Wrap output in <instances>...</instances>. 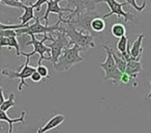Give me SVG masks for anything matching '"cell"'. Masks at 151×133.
Here are the masks:
<instances>
[{"mask_svg": "<svg viewBox=\"0 0 151 133\" xmlns=\"http://www.w3.org/2000/svg\"><path fill=\"white\" fill-rule=\"evenodd\" d=\"M90 26L93 32H101L103 30H105V28H106L105 19H103V18H101L99 16V17L94 18V19L91 21Z\"/></svg>", "mask_w": 151, "mask_h": 133, "instance_id": "cell-17", "label": "cell"}, {"mask_svg": "<svg viewBox=\"0 0 151 133\" xmlns=\"http://www.w3.org/2000/svg\"><path fill=\"white\" fill-rule=\"evenodd\" d=\"M23 26L21 24H3L0 22V30L2 29H18V28H22Z\"/></svg>", "mask_w": 151, "mask_h": 133, "instance_id": "cell-25", "label": "cell"}, {"mask_svg": "<svg viewBox=\"0 0 151 133\" xmlns=\"http://www.w3.org/2000/svg\"><path fill=\"white\" fill-rule=\"evenodd\" d=\"M30 42L26 43L25 46H30L32 45L33 46V51H31L30 53H25V52H21L22 56L25 57H31L32 55L36 54L37 53L40 55V59L37 61V65H40L42 60H48L49 57V61L51 60V50L47 45H45L46 41H52L53 36H48V34H44V38L42 40H36L35 36L34 34H30Z\"/></svg>", "mask_w": 151, "mask_h": 133, "instance_id": "cell-3", "label": "cell"}, {"mask_svg": "<svg viewBox=\"0 0 151 133\" xmlns=\"http://www.w3.org/2000/svg\"><path fill=\"white\" fill-rule=\"evenodd\" d=\"M24 9V13L23 15L20 17V20H21V25L23 26V27H25V26L28 25V23H29L31 20H33L34 18V9L33 7H32L31 4H25L23 7Z\"/></svg>", "mask_w": 151, "mask_h": 133, "instance_id": "cell-16", "label": "cell"}, {"mask_svg": "<svg viewBox=\"0 0 151 133\" xmlns=\"http://www.w3.org/2000/svg\"><path fill=\"white\" fill-rule=\"evenodd\" d=\"M3 47L7 48H15L16 49V55L20 56L21 55V50H20V45L17 40V36H2L0 38V49Z\"/></svg>", "mask_w": 151, "mask_h": 133, "instance_id": "cell-13", "label": "cell"}, {"mask_svg": "<svg viewBox=\"0 0 151 133\" xmlns=\"http://www.w3.org/2000/svg\"><path fill=\"white\" fill-rule=\"evenodd\" d=\"M65 121V116L61 113L58 114H54L48 122L46 123V125H44L42 127H40L37 130V133H45L48 132L50 130H53V129L57 128L59 125H61L63 122Z\"/></svg>", "mask_w": 151, "mask_h": 133, "instance_id": "cell-11", "label": "cell"}, {"mask_svg": "<svg viewBox=\"0 0 151 133\" xmlns=\"http://www.w3.org/2000/svg\"><path fill=\"white\" fill-rule=\"evenodd\" d=\"M101 2H106L109 5V9H110V13L106 14L104 17H101L103 19H107V18L111 17L113 15H117L118 17L123 18L125 22H130L134 20V17L132 14L126 13V12L123 11L124 5H127V3L125 1L124 2H118L117 0H95V3H101Z\"/></svg>", "mask_w": 151, "mask_h": 133, "instance_id": "cell-8", "label": "cell"}, {"mask_svg": "<svg viewBox=\"0 0 151 133\" xmlns=\"http://www.w3.org/2000/svg\"><path fill=\"white\" fill-rule=\"evenodd\" d=\"M125 2L127 3L128 5L134 7L139 13L144 11L145 7H147V0H125Z\"/></svg>", "mask_w": 151, "mask_h": 133, "instance_id": "cell-19", "label": "cell"}, {"mask_svg": "<svg viewBox=\"0 0 151 133\" xmlns=\"http://www.w3.org/2000/svg\"><path fill=\"white\" fill-rule=\"evenodd\" d=\"M60 1H62V0H48L47 1V9L44 17H42L46 25H49V15L50 14H56V15H58L59 19H62L64 13L71 14L73 12V9H71V7H61L59 5Z\"/></svg>", "mask_w": 151, "mask_h": 133, "instance_id": "cell-9", "label": "cell"}, {"mask_svg": "<svg viewBox=\"0 0 151 133\" xmlns=\"http://www.w3.org/2000/svg\"><path fill=\"white\" fill-rule=\"evenodd\" d=\"M104 49L106 50L107 53V57L106 60L104 63H101V68L105 71V80H110L112 83H118L120 82V77H121L122 72L119 71V69L117 68L115 61H114L113 55H112V49L110 47L104 45Z\"/></svg>", "mask_w": 151, "mask_h": 133, "instance_id": "cell-4", "label": "cell"}, {"mask_svg": "<svg viewBox=\"0 0 151 133\" xmlns=\"http://www.w3.org/2000/svg\"><path fill=\"white\" fill-rule=\"evenodd\" d=\"M81 52H82V50L77 45H73L70 47L64 48L60 56L58 57L57 63H53V69L56 70L57 72L68 71L71 67L84 60V57L80 54Z\"/></svg>", "mask_w": 151, "mask_h": 133, "instance_id": "cell-2", "label": "cell"}, {"mask_svg": "<svg viewBox=\"0 0 151 133\" xmlns=\"http://www.w3.org/2000/svg\"><path fill=\"white\" fill-rule=\"evenodd\" d=\"M120 82L122 83V84H127V83H132V86L134 87H137L138 86V82H137V80L134 78H132V76H129V75L127 74V73L123 72L121 74V77H120Z\"/></svg>", "mask_w": 151, "mask_h": 133, "instance_id": "cell-23", "label": "cell"}, {"mask_svg": "<svg viewBox=\"0 0 151 133\" xmlns=\"http://www.w3.org/2000/svg\"><path fill=\"white\" fill-rule=\"evenodd\" d=\"M150 85H151V80H150ZM147 98H148V99H150V100H151V89H150V91H149L148 95H147Z\"/></svg>", "mask_w": 151, "mask_h": 133, "instance_id": "cell-29", "label": "cell"}, {"mask_svg": "<svg viewBox=\"0 0 151 133\" xmlns=\"http://www.w3.org/2000/svg\"><path fill=\"white\" fill-rule=\"evenodd\" d=\"M60 28L59 30L66 33L67 38L69 40V47L73 45H77L81 48L82 52H85L88 49L94 47V39L93 34L85 32L84 30H78L73 23H62L60 22Z\"/></svg>", "mask_w": 151, "mask_h": 133, "instance_id": "cell-1", "label": "cell"}, {"mask_svg": "<svg viewBox=\"0 0 151 133\" xmlns=\"http://www.w3.org/2000/svg\"><path fill=\"white\" fill-rule=\"evenodd\" d=\"M0 3L5 7H15V9H22L24 7V3L20 2L19 0H0Z\"/></svg>", "mask_w": 151, "mask_h": 133, "instance_id": "cell-22", "label": "cell"}, {"mask_svg": "<svg viewBox=\"0 0 151 133\" xmlns=\"http://www.w3.org/2000/svg\"><path fill=\"white\" fill-rule=\"evenodd\" d=\"M35 69H36V72L40 73V75L42 77V78H46V79H48V80H51V77H50V75H49V70L46 65H42V63H40V65H37V67H36Z\"/></svg>", "mask_w": 151, "mask_h": 133, "instance_id": "cell-24", "label": "cell"}, {"mask_svg": "<svg viewBox=\"0 0 151 133\" xmlns=\"http://www.w3.org/2000/svg\"><path fill=\"white\" fill-rule=\"evenodd\" d=\"M19 1L22 3H24V4H27V2H28V0H19Z\"/></svg>", "mask_w": 151, "mask_h": 133, "instance_id": "cell-30", "label": "cell"}, {"mask_svg": "<svg viewBox=\"0 0 151 133\" xmlns=\"http://www.w3.org/2000/svg\"><path fill=\"white\" fill-rule=\"evenodd\" d=\"M47 1H48V0H36L35 2H34L33 4H31V5L33 7L34 11L40 12V7H42V5L45 4V3H47Z\"/></svg>", "mask_w": 151, "mask_h": 133, "instance_id": "cell-26", "label": "cell"}, {"mask_svg": "<svg viewBox=\"0 0 151 133\" xmlns=\"http://www.w3.org/2000/svg\"><path fill=\"white\" fill-rule=\"evenodd\" d=\"M15 106H16L15 95H14V94H11V95H9V97L7 98V99H5L4 101H3V103L1 104V106H0V109L4 110V111H7V110H9L11 108L15 107Z\"/></svg>", "mask_w": 151, "mask_h": 133, "instance_id": "cell-21", "label": "cell"}, {"mask_svg": "<svg viewBox=\"0 0 151 133\" xmlns=\"http://www.w3.org/2000/svg\"><path fill=\"white\" fill-rule=\"evenodd\" d=\"M29 61H30V57H26V61L24 65H21V70L19 72H15V71H9V70H4L1 71V74L2 76L6 77L9 79H20V83H19V86H18V91L22 92L24 86H28L27 83H26V79L30 78L31 74L36 70L34 67H31L29 65Z\"/></svg>", "mask_w": 151, "mask_h": 133, "instance_id": "cell-6", "label": "cell"}, {"mask_svg": "<svg viewBox=\"0 0 151 133\" xmlns=\"http://www.w3.org/2000/svg\"><path fill=\"white\" fill-rule=\"evenodd\" d=\"M111 33L113 34L115 38L119 39L120 36H124L126 33V29L122 23H115L112 25L111 27Z\"/></svg>", "mask_w": 151, "mask_h": 133, "instance_id": "cell-20", "label": "cell"}, {"mask_svg": "<svg viewBox=\"0 0 151 133\" xmlns=\"http://www.w3.org/2000/svg\"><path fill=\"white\" fill-rule=\"evenodd\" d=\"M112 55H113L114 61H115L117 68L119 69V71H121L122 73L125 71V67H126V60L124 59V57L120 54V52H114L113 49H112Z\"/></svg>", "mask_w": 151, "mask_h": 133, "instance_id": "cell-18", "label": "cell"}, {"mask_svg": "<svg viewBox=\"0 0 151 133\" xmlns=\"http://www.w3.org/2000/svg\"><path fill=\"white\" fill-rule=\"evenodd\" d=\"M53 33L56 34V38L53 39L51 44L47 45L51 50L50 63H52V65L57 63L58 57L60 56V54L62 53L63 49L66 48V47H69V40L65 32L60 31V30H56V31H54Z\"/></svg>", "mask_w": 151, "mask_h": 133, "instance_id": "cell-7", "label": "cell"}, {"mask_svg": "<svg viewBox=\"0 0 151 133\" xmlns=\"http://www.w3.org/2000/svg\"><path fill=\"white\" fill-rule=\"evenodd\" d=\"M69 3V7L73 9V14L86 11H95V0H62Z\"/></svg>", "mask_w": 151, "mask_h": 133, "instance_id": "cell-10", "label": "cell"}, {"mask_svg": "<svg viewBox=\"0 0 151 133\" xmlns=\"http://www.w3.org/2000/svg\"><path fill=\"white\" fill-rule=\"evenodd\" d=\"M25 116H26V111H22L21 116H18L16 118H11L7 116L6 111L0 109V121L1 122H5L9 124V133H12L14 131V124L17 123H21V124H25Z\"/></svg>", "mask_w": 151, "mask_h": 133, "instance_id": "cell-12", "label": "cell"}, {"mask_svg": "<svg viewBox=\"0 0 151 133\" xmlns=\"http://www.w3.org/2000/svg\"><path fill=\"white\" fill-rule=\"evenodd\" d=\"M30 79H31V80L33 81V82L37 83V82H40V81H42V77L40 76V73L36 72V70H35V71H34V72L31 74V76H30Z\"/></svg>", "mask_w": 151, "mask_h": 133, "instance_id": "cell-27", "label": "cell"}, {"mask_svg": "<svg viewBox=\"0 0 151 133\" xmlns=\"http://www.w3.org/2000/svg\"><path fill=\"white\" fill-rule=\"evenodd\" d=\"M143 71V67H142V63L141 60H128L126 61V67H125V71L124 72L127 73L129 76H132V78L136 79L138 77V75L140 73H142Z\"/></svg>", "mask_w": 151, "mask_h": 133, "instance_id": "cell-14", "label": "cell"}, {"mask_svg": "<svg viewBox=\"0 0 151 133\" xmlns=\"http://www.w3.org/2000/svg\"><path fill=\"white\" fill-rule=\"evenodd\" d=\"M4 100H5V98H4V95H3V89H2V87H1V85H0V106H1V104L3 103Z\"/></svg>", "mask_w": 151, "mask_h": 133, "instance_id": "cell-28", "label": "cell"}, {"mask_svg": "<svg viewBox=\"0 0 151 133\" xmlns=\"http://www.w3.org/2000/svg\"><path fill=\"white\" fill-rule=\"evenodd\" d=\"M143 39H144V34H140L134 40L132 48H129L130 56L134 57V58L139 59V60H141L143 55Z\"/></svg>", "mask_w": 151, "mask_h": 133, "instance_id": "cell-15", "label": "cell"}, {"mask_svg": "<svg viewBox=\"0 0 151 133\" xmlns=\"http://www.w3.org/2000/svg\"><path fill=\"white\" fill-rule=\"evenodd\" d=\"M35 22L31 25H27L25 27L18 28L16 29V32L18 36H30V34H48L53 33L56 30H59L60 28V22H57L54 25H46V24H42L40 19L38 17L34 18Z\"/></svg>", "mask_w": 151, "mask_h": 133, "instance_id": "cell-5", "label": "cell"}]
</instances>
